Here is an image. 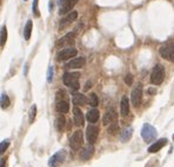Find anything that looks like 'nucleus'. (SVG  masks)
Segmentation results:
<instances>
[{"label":"nucleus","instance_id":"nucleus-1","mask_svg":"<svg viewBox=\"0 0 174 167\" xmlns=\"http://www.w3.org/2000/svg\"><path fill=\"white\" fill-rule=\"evenodd\" d=\"M79 77H80V74L78 72H73V73L66 72L63 77V81L71 90L76 91L79 88Z\"/></svg>","mask_w":174,"mask_h":167},{"label":"nucleus","instance_id":"nucleus-2","mask_svg":"<svg viewBox=\"0 0 174 167\" xmlns=\"http://www.w3.org/2000/svg\"><path fill=\"white\" fill-rule=\"evenodd\" d=\"M163 78H165V68H163V65H157L153 71H152L151 74V83L153 85H160L163 84Z\"/></svg>","mask_w":174,"mask_h":167},{"label":"nucleus","instance_id":"nucleus-3","mask_svg":"<svg viewBox=\"0 0 174 167\" xmlns=\"http://www.w3.org/2000/svg\"><path fill=\"white\" fill-rule=\"evenodd\" d=\"M157 130L150 124H145L141 128V137L146 143H152L157 137Z\"/></svg>","mask_w":174,"mask_h":167},{"label":"nucleus","instance_id":"nucleus-4","mask_svg":"<svg viewBox=\"0 0 174 167\" xmlns=\"http://www.w3.org/2000/svg\"><path fill=\"white\" fill-rule=\"evenodd\" d=\"M131 99H132V105L134 107H139L141 105V101H142V85L141 84H138L134 87V90L132 91Z\"/></svg>","mask_w":174,"mask_h":167},{"label":"nucleus","instance_id":"nucleus-5","mask_svg":"<svg viewBox=\"0 0 174 167\" xmlns=\"http://www.w3.org/2000/svg\"><path fill=\"white\" fill-rule=\"evenodd\" d=\"M82 141H84V138H82V132L81 131H76L72 137L70 139V146L72 149L78 151V149L81 147Z\"/></svg>","mask_w":174,"mask_h":167},{"label":"nucleus","instance_id":"nucleus-6","mask_svg":"<svg viewBox=\"0 0 174 167\" xmlns=\"http://www.w3.org/2000/svg\"><path fill=\"white\" fill-rule=\"evenodd\" d=\"M79 0H59V13L66 14L71 12V10L76 5Z\"/></svg>","mask_w":174,"mask_h":167},{"label":"nucleus","instance_id":"nucleus-7","mask_svg":"<svg viewBox=\"0 0 174 167\" xmlns=\"http://www.w3.org/2000/svg\"><path fill=\"white\" fill-rule=\"evenodd\" d=\"M65 158H66V152H65L64 149H61V151L57 152V153L48 160V166L50 167H59L63 162H64Z\"/></svg>","mask_w":174,"mask_h":167},{"label":"nucleus","instance_id":"nucleus-8","mask_svg":"<svg viewBox=\"0 0 174 167\" xmlns=\"http://www.w3.org/2000/svg\"><path fill=\"white\" fill-rule=\"evenodd\" d=\"M78 51L73 47H66L64 49H61L58 54H57V60L58 61H64V60L71 59L73 57H76Z\"/></svg>","mask_w":174,"mask_h":167},{"label":"nucleus","instance_id":"nucleus-9","mask_svg":"<svg viewBox=\"0 0 174 167\" xmlns=\"http://www.w3.org/2000/svg\"><path fill=\"white\" fill-rule=\"evenodd\" d=\"M74 44V33H68L65 36H63L60 40L57 41L55 46L57 48H66V47H71V45Z\"/></svg>","mask_w":174,"mask_h":167},{"label":"nucleus","instance_id":"nucleus-10","mask_svg":"<svg viewBox=\"0 0 174 167\" xmlns=\"http://www.w3.org/2000/svg\"><path fill=\"white\" fill-rule=\"evenodd\" d=\"M160 54L163 58L174 62V44H167L163 46L160 48Z\"/></svg>","mask_w":174,"mask_h":167},{"label":"nucleus","instance_id":"nucleus-11","mask_svg":"<svg viewBox=\"0 0 174 167\" xmlns=\"http://www.w3.org/2000/svg\"><path fill=\"white\" fill-rule=\"evenodd\" d=\"M99 135V127L94 125H89L86 128V139L89 143H94Z\"/></svg>","mask_w":174,"mask_h":167},{"label":"nucleus","instance_id":"nucleus-12","mask_svg":"<svg viewBox=\"0 0 174 167\" xmlns=\"http://www.w3.org/2000/svg\"><path fill=\"white\" fill-rule=\"evenodd\" d=\"M76 17H78V13L76 11H72L70 12L64 19H61V21H60V24H59V27L60 28H65V27H67L70 24H72L74 20H76Z\"/></svg>","mask_w":174,"mask_h":167},{"label":"nucleus","instance_id":"nucleus-13","mask_svg":"<svg viewBox=\"0 0 174 167\" xmlns=\"http://www.w3.org/2000/svg\"><path fill=\"white\" fill-rule=\"evenodd\" d=\"M118 118V114L113 109V108H108L107 109V112L105 113L104 115V119H102V122H104L105 125H108V124H112V122H114Z\"/></svg>","mask_w":174,"mask_h":167},{"label":"nucleus","instance_id":"nucleus-14","mask_svg":"<svg viewBox=\"0 0 174 167\" xmlns=\"http://www.w3.org/2000/svg\"><path fill=\"white\" fill-rule=\"evenodd\" d=\"M85 62H86V60L82 57H80V58H73L71 61H68L65 65V67L66 68H80V67L85 65Z\"/></svg>","mask_w":174,"mask_h":167},{"label":"nucleus","instance_id":"nucleus-15","mask_svg":"<svg viewBox=\"0 0 174 167\" xmlns=\"http://www.w3.org/2000/svg\"><path fill=\"white\" fill-rule=\"evenodd\" d=\"M93 153H94V147H93L92 143H88L80 152V159L81 160H89L92 158Z\"/></svg>","mask_w":174,"mask_h":167},{"label":"nucleus","instance_id":"nucleus-16","mask_svg":"<svg viewBox=\"0 0 174 167\" xmlns=\"http://www.w3.org/2000/svg\"><path fill=\"white\" fill-rule=\"evenodd\" d=\"M120 113L122 117H126L129 113V101L127 96H122L120 101Z\"/></svg>","mask_w":174,"mask_h":167},{"label":"nucleus","instance_id":"nucleus-17","mask_svg":"<svg viewBox=\"0 0 174 167\" xmlns=\"http://www.w3.org/2000/svg\"><path fill=\"white\" fill-rule=\"evenodd\" d=\"M73 114H74V121H76V126H82L84 125V114H82L81 109L79 107H74L73 108Z\"/></svg>","mask_w":174,"mask_h":167},{"label":"nucleus","instance_id":"nucleus-18","mask_svg":"<svg viewBox=\"0 0 174 167\" xmlns=\"http://www.w3.org/2000/svg\"><path fill=\"white\" fill-rule=\"evenodd\" d=\"M166 143H167L166 139H160V140H158L157 143H154L153 145H151L148 147V152L150 153H155V152H158V151H160V149L163 148Z\"/></svg>","mask_w":174,"mask_h":167},{"label":"nucleus","instance_id":"nucleus-19","mask_svg":"<svg viewBox=\"0 0 174 167\" xmlns=\"http://www.w3.org/2000/svg\"><path fill=\"white\" fill-rule=\"evenodd\" d=\"M57 111L59 113H67L70 111V105L68 102L65 101V100H59L57 102Z\"/></svg>","mask_w":174,"mask_h":167},{"label":"nucleus","instance_id":"nucleus-20","mask_svg":"<svg viewBox=\"0 0 174 167\" xmlns=\"http://www.w3.org/2000/svg\"><path fill=\"white\" fill-rule=\"evenodd\" d=\"M86 96H84V94H80V93H76V94H73V98H72V102L78 106V105H85L86 104Z\"/></svg>","mask_w":174,"mask_h":167},{"label":"nucleus","instance_id":"nucleus-21","mask_svg":"<svg viewBox=\"0 0 174 167\" xmlns=\"http://www.w3.org/2000/svg\"><path fill=\"white\" fill-rule=\"evenodd\" d=\"M86 118H87V120H88L89 122H92V124L97 122L99 119V111L98 109H95V108H93V109H91V111H88V112H87Z\"/></svg>","mask_w":174,"mask_h":167},{"label":"nucleus","instance_id":"nucleus-22","mask_svg":"<svg viewBox=\"0 0 174 167\" xmlns=\"http://www.w3.org/2000/svg\"><path fill=\"white\" fill-rule=\"evenodd\" d=\"M65 122H66V120H65V117L63 114H60V115L57 117V119H55V127H57V130L59 132H61L65 128Z\"/></svg>","mask_w":174,"mask_h":167},{"label":"nucleus","instance_id":"nucleus-23","mask_svg":"<svg viewBox=\"0 0 174 167\" xmlns=\"http://www.w3.org/2000/svg\"><path fill=\"white\" fill-rule=\"evenodd\" d=\"M132 133H133V128L132 127L125 128L124 132L121 133V141H127V140H129L131 137H132Z\"/></svg>","mask_w":174,"mask_h":167},{"label":"nucleus","instance_id":"nucleus-24","mask_svg":"<svg viewBox=\"0 0 174 167\" xmlns=\"http://www.w3.org/2000/svg\"><path fill=\"white\" fill-rule=\"evenodd\" d=\"M31 33H32V21L28 20V21L26 23L25 28H24V36H25V39H26V40H29V38H31Z\"/></svg>","mask_w":174,"mask_h":167},{"label":"nucleus","instance_id":"nucleus-25","mask_svg":"<svg viewBox=\"0 0 174 167\" xmlns=\"http://www.w3.org/2000/svg\"><path fill=\"white\" fill-rule=\"evenodd\" d=\"M119 132V125H118V122H112L110 124V126L107 127V133H110L111 135H114Z\"/></svg>","mask_w":174,"mask_h":167},{"label":"nucleus","instance_id":"nucleus-26","mask_svg":"<svg viewBox=\"0 0 174 167\" xmlns=\"http://www.w3.org/2000/svg\"><path fill=\"white\" fill-rule=\"evenodd\" d=\"M0 104H1V108H4V109L10 106V99H8V96H6L5 93H2V94H1Z\"/></svg>","mask_w":174,"mask_h":167},{"label":"nucleus","instance_id":"nucleus-27","mask_svg":"<svg viewBox=\"0 0 174 167\" xmlns=\"http://www.w3.org/2000/svg\"><path fill=\"white\" fill-rule=\"evenodd\" d=\"M88 101H89V105L92 106V107H97L99 104V100H98V96L95 93H91L89 94V99H88Z\"/></svg>","mask_w":174,"mask_h":167},{"label":"nucleus","instance_id":"nucleus-28","mask_svg":"<svg viewBox=\"0 0 174 167\" xmlns=\"http://www.w3.org/2000/svg\"><path fill=\"white\" fill-rule=\"evenodd\" d=\"M35 114H37V106L35 105H32L31 108H29V114H28V119H29V122L32 124L35 119Z\"/></svg>","mask_w":174,"mask_h":167},{"label":"nucleus","instance_id":"nucleus-29","mask_svg":"<svg viewBox=\"0 0 174 167\" xmlns=\"http://www.w3.org/2000/svg\"><path fill=\"white\" fill-rule=\"evenodd\" d=\"M38 4H39V0H33L32 11H33V13H34L35 17H40V13H39V7H38Z\"/></svg>","mask_w":174,"mask_h":167},{"label":"nucleus","instance_id":"nucleus-30","mask_svg":"<svg viewBox=\"0 0 174 167\" xmlns=\"http://www.w3.org/2000/svg\"><path fill=\"white\" fill-rule=\"evenodd\" d=\"M6 38H7V28L5 26H2V28H1V47L5 45Z\"/></svg>","mask_w":174,"mask_h":167},{"label":"nucleus","instance_id":"nucleus-31","mask_svg":"<svg viewBox=\"0 0 174 167\" xmlns=\"http://www.w3.org/2000/svg\"><path fill=\"white\" fill-rule=\"evenodd\" d=\"M53 73H54V68H53V66H50V67H48V71H47V81H48V83L52 81Z\"/></svg>","mask_w":174,"mask_h":167},{"label":"nucleus","instance_id":"nucleus-32","mask_svg":"<svg viewBox=\"0 0 174 167\" xmlns=\"http://www.w3.org/2000/svg\"><path fill=\"white\" fill-rule=\"evenodd\" d=\"M8 145H10V140H4L1 145H0V153H4L6 151V148L8 147Z\"/></svg>","mask_w":174,"mask_h":167},{"label":"nucleus","instance_id":"nucleus-33","mask_svg":"<svg viewBox=\"0 0 174 167\" xmlns=\"http://www.w3.org/2000/svg\"><path fill=\"white\" fill-rule=\"evenodd\" d=\"M125 83L127 84V85H132L133 84V75L132 74H127L125 77Z\"/></svg>","mask_w":174,"mask_h":167},{"label":"nucleus","instance_id":"nucleus-34","mask_svg":"<svg viewBox=\"0 0 174 167\" xmlns=\"http://www.w3.org/2000/svg\"><path fill=\"white\" fill-rule=\"evenodd\" d=\"M91 85H92V84H91V81H87V83H86V86H85V91L88 90V88L91 87Z\"/></svg>","mask_w":174,"mask_h":167},{"label":"nucleus","instance_id":"nucleus-35","mask_svg":"<svg viewBox=\"0 0 174 167\" xmlns=\"http://www.w3.org/2000/svg\"><path fill=\"white\" fill-rule=\"evenodd\" d=\"M155 92H157V91L153 90V88H150V90H148V93H150V94H155Z\"/></svg>","mask_w":174,"mask_h":167},{"label":"nucleus","instance_id":"nucleus-36","mask_svg":"<svg viewBox=\"0 0 174 167\" xmlns=\"http://www.w3.org/2000/svg\"><path fill=\"white\" fill-rule=\"evenodd\" d=\"M5 165V159H1V167H4Z\"/></svg>","mask_w":174,"mask_h":167},{"label":"nucleus","instance_id":"nucleus-37","mask_svg":"<svg viewBox=\"0 0 174 167\" xmlns=\"http://www.w3.org/2000/svg\"><path fill=\"white\" fill-rule=\"evenodd\" d=\"M173 140H174V135H173Z\"/></svg>","mask_w":174,"mask_h":167}]
</instances>
